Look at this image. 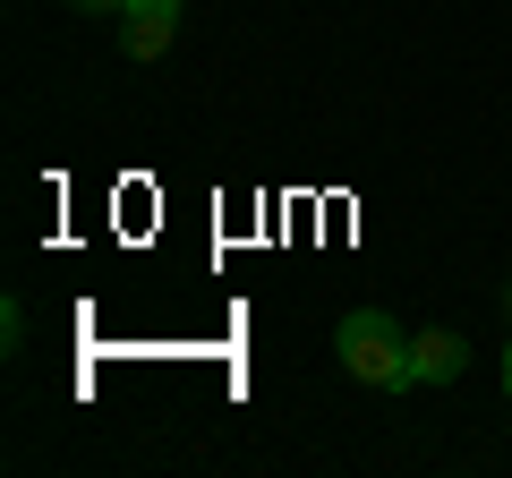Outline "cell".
Returning a JSON list of instances; mask_svg holds the SVG:
<instances>
[{"instance_id": "5", "label": "cell", "mask_w": 512, "mask_h": 478, "mask_svg": "<svg viewBox=\"0 0 512 478\" xmlns=\"http://www.w3.org/2000/svg\"><path fill=\"white\" fill-rule=\"evenodd\" d=\"M504 393H512V350H504Z\"/></svg>"}, {"instance_id": "2", "label": "cell", "mask_w": 512, "mask_h": 478, "mask_svg": "<svg viewBox=\"0 0 512 478\" xmlns=\"http://www.w3.org/2000/svg\"><path fill=\"white\" fill-rule=\"evenodd\" d=\"M180 9H188V0H128V9H120V52L128 60H163Z\"/></svg>"}, {"instance_id": "6", "label": "cell", "mask_w": 512, "mask_h": 478, "mask_svg": "<svg viewBox=\"0 0 512 478\" xmlns=\"http://www.w3.org/2000/svg\"><path fill=\"white\" fill-rule=\"evenodd\" d=\"M504 299H512V282H504Z\"/></svg>"}, {"instance_id": "1", "label": "cell", "mask_w": 512, "mask_h": 478, "mask_svg": "<svg viewBox=\"0 0 512 478\" xmlns=\"http://www.w3.org/2000/svg\"><path fill=\"white\" fill-rule=\"evenodd\" d=\"M333 359H342L359 385H376V393H402V385H419L410 376V333L393 325L384 308H350L342 325H333Z\"/></svg>"}, {"instance_id": "3", "label": "cell", "mask_w": 512, "mask_h": 478, "mask_svg": "<svg viewBox=\"0 0 512 478\" xmlns=\"http://www.w3.org/2000/svg\"><path fill=\"white\" fill-rule=\"evenodd\" d=\"M461 368H470L461 333H410V376H419V385H453Z\"/></svg>"}, {"instance_id": "4", "label": "cell", "mask_w": 512, "mask_h": 478, "mask_svg": "<svg viewBox=\"0 0 512 478\" xmlns=\"http://www.w3.org/2000/svg\"><path fill=\"white\" fill-rule=\"evenodd\" d=\"M69 9H86V18H120L128 0H69Z\"/></svg>"}]
</instances>
